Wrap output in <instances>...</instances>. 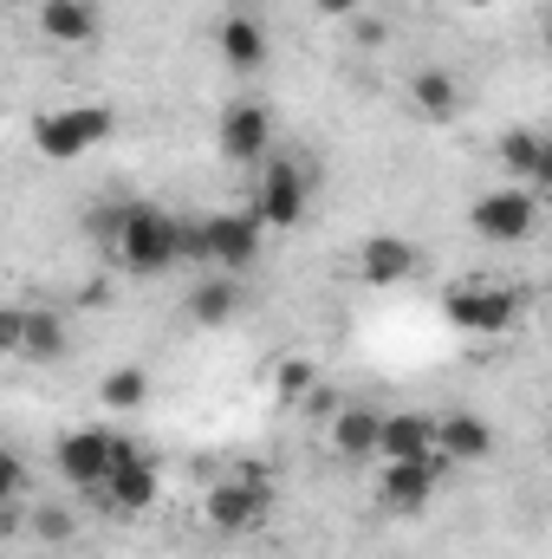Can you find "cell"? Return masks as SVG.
Masks as SVG:
<instances>
[{"instance_id":"6da1fadb","label":"cell","mask_w":552,"mask_h":559,"mask_svg":"<svg viewBox=\"0 0 552 559\" xmlns=\"http://www.w3.org/2000/svg\"><path fill=\"white\" fill-rule=\"evenodd\" d=\"M111 248H118V267L124 274H169L176 267V215L169 209H149V202H131L124 209V222H118V235H111Z\"/></svg>"},{"instance_id":"7a4b0ae2","label":"cell","mask_w":552,"mask_h":559,"mask_svg":"<svg viewBox=\"0 0 552 559\" xmlns=\"http://www.w3.org/2000/svg\"><path fill=\"white\" fill-rule=\"evenodd\" d=\"M137 455V442L131 436H118V429H65L59 436V449H52V462H59V475L72 481V488H105V475L118 468V462H131Z\"/></svg>"},{"instance_id":"3957f363","label":"cell","mask_w":552,"mask_h":559,"mask_svg":"<svg viewBox=\"0 0 552 559\" xmlns=\"http://www.w3.org/2000/svg\"><path fill=\"white\" fill-rule=\"evenodd\" d=\"M111 105H65V111H46L39 124H33V150L46 156V163H79L85 150H98V143L111 138Z\"/></svg>"},{"instance_id":"277c9868","label":"cell","mask_w":552,"mask_h":559,"mask_svg":"<svg viewBox=\"0 0 552 559\" xmlns=\"http://www.w3.org/2000/svg\"><path fill=\"white\" fill-rule=\"evenodd\" d=\"M305 209H312V176H305V163H292V156L261 163L254 222H261V228H299V222H305Z\"/></svg>"},{"instance_id":"5b68a950","label":"cell","mask_w":552,"mask_h":559,"mask_svg":"<svg viewBox=\"0 0 552 559\" xmlns=\"http://www.w3.org/2000/svg\"><path fill=\"white\" fill-rule=\"evenodd\" d=\"M533 222H540V202H533V189H520V182L488 189V195L468 209V228H475L481 241H501V248L527 241V235H533Z\"/></svg>"},{"instance_id":"8992f818","label":"cell","mask_w":552,"mask_h":559,"mask_svg":"<svg viewBox=\"0 0 552 559\" xmlns=\"http://www.w3.org/2000/svg\"><path fill=\"white\" fill-rule=\"evenodd\" d=\"M261 222H254V209H228V215H208L202 222V254H208V267L215 274H248L254 261H261Z\"/></svg>"},{"instance_id":"52a82bcc","label":"cell","mask_w":552,"mask_h":559,"mask_svg":"<svg viewBox=\"0 0 552 559\" xmlns=\"http://www.w3.org/2000/svg\"><path fill=\"white\" fill-rule=\"evenodd\" d=\"M448 325L475 332V338H501L520 325V293L514 286H455L448 293Z\"/></svg>"},{"instance_id":"ba28073f","label":"cell","mask_w":552,"mask_h":559,"mask_svg":"<svg viewBox=\"0 0 552 559\" xmlns=\"http://www.w3.org/2000/svg\"><path fill=\"white\" fill-rule=\"evenodd\" d=\"M261 508H267V488H261L254 475H228V481H215L208 501H202L208 527L228 534V540H241L248 527H261Z\"/></svg>"},{"instance_id":"9c48e42d","label":"cell","mask_w":552,"mask_h":559,"mask_svg":"<svg viewBox=\"0 0 552 559\" xmlns=\"http://www.w3.org/2000/svg\"><path fill=\"white\" fill-rule=\"evenodd\" d=\"M267 143H274L267 105H228V111H221V156H228V163L254 169V163H267Z\"/></svg>"},{"instance_id":"30bf717a","label":"cell","mask_w":552,"mask_h":559,"mask_svg":"<svg viewBox=\"0 0 552 559\" xmlns=\"http://www.w3.org/2000/svg\"><path fill=\"white\" fill-rule=\"evenodd\" d=\"M442 455H416V462H391V475H384V508H397V514H416V508H429L435 501V488H442Z\"/></svg>"},{"instance_id":"8fae6325","label":"cell","mask_w":552,"mask_h":559,"mask_svg":"<svg viewBox=\"0 0 552 559\" xmlns=\"http://www.w3.org/2000/svg\"><path fill=\"white\" fill-rule=\"evenodd\" d=\"M182 312H189V325H202V332L228 325V319L241 312V274H215V267H208L202 280H189Z\"/></svg>"},{"instance_id":"7c38bea8","label":"cell","mask_w":552,"mask_h":559,"mask_svg":"<svg viewBox=\"0 0 552 559\" xmlns=\"http://www.w3.org/2000/svg\"><path fill=\"white\" fill-rule=\"evenodd\" d=\"M435 455H442V462H488V455H494V423L475 417V411L435 417Z\"/></svg>"},{"instance_id":"4fadbf2b","label":"cell","mask_w":552,"mask_h":559,"mask_svg":"<svg viewBox=\"0 0 552 559\" xmlns=\"http://www.w3.org/2000/svg\"><path fill=\"white\" fill-rule=\"evenodd\" d=\"M410 274H416V241H404V235L384 228L358 248V280L364 286H404Z\"/></svg>"},{"instance_id":"5bb4252c","label":"cell","mask_w":552,"mask_h":559,"mask_svg":"<svg viewBox=\"0 0 552 559\" xmlns=\"http://www.w3.org/2000/svg\"><path fill=\"white\" fill-rule=\"evenodd\" d=\"M98 26V0H39V33L52 46H92Z\"/></svg>"},{"instance_id":"9a60e30c","label":"cell","mask_w":552,"mask_h":559,"mask_svg":"<svg viewBox=\"0 0 552 559\" xmlns=\"http://www.w3.org/2000/svg\"><path fill=\"white\" fill-rule=\"evenodd\" d=\"M501 169H507V176H520V189H547V182H552V143L540 138L533 124L507 131V138H501Z\"/></svg>"},{"instance_id":"2e32d148","label":"cell","mask_w":552,"mask_h":559,"mask_svg":"<svg viewBox=\"0 0 552 559\" xmlns=\"http://www.w3.org/2000/svg\"><path fill=\"white\" fill-rule=\"evenodd\" d=\"M377 455H384V462L435 455V417H422V411H397V417H384L377 423Z\"/></svg>"},{"instance_id":"e0dca14e","label":"cell","mask_w":552,"mask_h":559,"mask_svg":"<svg viewBox=\"0 0 552 559\" xmlns=\"http://www.w3.org/2000/svg\"><path fill=\"white\" fill-rule=\"evenodd\" d=\"M65 345H72L65 319H59L52 306H26V325H20V352H13V358H26V365H59Z\"/></svg>"},{"instance_id":"ac0fdd59","label":"cell","mask_w":552,"mask_h":559,"mask_svg":"<svg viewBox=\"0 0 552 559\" xmlns=\"http://www.w3.org/2000/svg\"><path fill=\"white\" fill-rule=\"evenodd\" d=\"M98 495H111V508H124V514H143V508L163 495V481H156V462H149V455L118 462V468L105 475V488H98Z\"/></svg>"},{"instance_id":"d6986e66","label":"cell","mask_w":552,"mask_h":559,"mask_svg":"<svg viewBox=\"0 0 552 559\" xmlns=\"http://www.w3.org/2000/svg\"><path fill=\"white\" fill-rule=\"evenodd\" d=\"M215 46H221V59H228L235 72H261V66H267V26H261L254 13H228L221 33H215Z\"/></svg>"},{"instance_id":"ffe728a7","label":"cell","mask_w":552,"mask_h":559,"mask_svg":"<svg viewBox=\"0 0 552 559\" xmlns=\"http://www.w3.org/2000/svg\"><path fill=\"white\" fill-rule=\"evenodd\" d=\"M410 105L429 118V124H455V111H461V85H455L442 66H416L410 72Z\"/></svg>"},{"instance_id":"44dd1931","label":"cell","mask_w":552,"mask_h":559,"mask_svg":"<svg viewBox=\"0 0 552 559\" xmlns=\"http://www.w3.org/2000/svg\"><path fill=\"white\" fill-rule=\"evenodd\" d=\"M377 411H364V404H351V411H338L332 417V449L345 455V462H358V455H377Z\"/></svg>"},{"instance_id":"7402d4cb","label":"cell","mask_w":552,"mask_h":559,"mask_svg":"<svg viewBox=\"0 0 552 559\" xmlns=\"http://www.w3.org/2000/svg\"><path fill=\"white\" fill-rule=\"evenodd\" d=\"M111 411H143V397H149V371L143 365H118L111 378H105V391H98Z\"/></svg>"},{"instance_id":"603a6c76","label":"cell","mask_w":552,"mask_h":559,"mask_svg":"<svg viewBox=\"0 0 552 559\" xmlns=\"http://www.w3.org/2000/svg\"><path fill=\"white\" fill-rule=\"evenodd\" d=\"M274 391L286 397V404H292V397H305V391H312V358H279Z\"/></svg>"},{"instance_id":"cb8c5ba5","label":"cell","mask_w":552,"mask_h":559,"mask_svg":"<svg viewBox=\"0 0 552 559\" xmlns=\"http://www.w3.org/2000/svg\"><path fill=\"white\" fill-rule=\"evenodd\" d=\"M33 534H39L46 547H65V540H72V514H65V508H33Z\"/></svg>"},{"instance_id":"d4e9b609","label":"cell","mask_w":552,"mask_h":559,"mask_svg":"<svg viewBox=\"0 0 552 559\" xmlns=\"http://www.w3.org/2000/svg\"><path fill=\"white\" fill-rule=\"evenodd\" d=\"M20 325H26V306H0V358L20 352Z\"/></svg>"},{"instance_id":"484cf974","label":"cell","mask_w":552,"mask_h":559,"mask_svg":"<svg viewBox=\"0 0 552 559\" xmlns=\"http://www.w3.org/2000/svg\"><path fill=\"white\" fill-rule=\"evenodd\" d=\"M20 488H26V468H20V455H7V449H0V508H7Z\"/></svg>"},{"instance_id":"4316f807","label":"cell","mask_w":552,"mask_h":559,"mask_svg":"<svg viewBox=\"0 0 552 559\" xmlns=\"http://www.w3.org/2000/svg\"><path fill=\"white\" fill-rule=\"evenodd\" d=\"M325 20H358V0H312Z\"/></svg>"},{"instance_id":"83f0119b","label":"cell","mask_w":552,"mask_h":559,"mask_svg":"<svg viewBox=\"0 0 552 559\" xmlns=\"http://www.w3.org/2000/svg\"><path fill=\"white\" fill-rule=\"evenodd\" d=\"M351 33H358V46H384V26H377V20H358Z\"/></svg>"},{"instance_id":"f1b7e54d","label":"cell","mask_w":552,"mask_h":559,"mask_svg":"<svg viewBox=\"0 0 552 559\" xmlns=\"http://www.w3.org/2000/svg\"><path fill=\"white\" fill-rule=\"evenodd\" d=\"M461 7H494V0H461Z\"/></svg>"}]
</instances>
